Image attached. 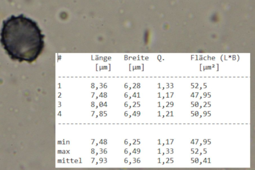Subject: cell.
<instances>
[{
  "label": "cell",
  "instance_id": "6da1fadb",
  "mask_svg": "<svg viewBox=\"0 0 255 170\" xmlns=\"http://www.w3.org/2000/svg\"><path fill=\"white\" fill-rule=\"evenodd\" d=\"M0 42L10 58L19 62L35 61L44 47L37 22L23 14L11 15L2 22Z\"/></svg>",
  "mask_w": 255,
  "mask_h": 170
}]
</instances>
